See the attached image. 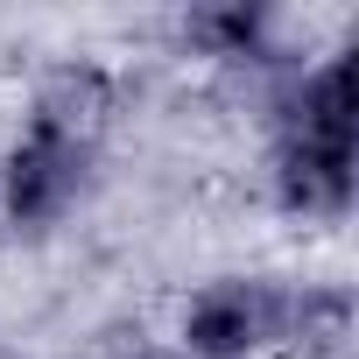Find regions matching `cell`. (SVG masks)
Wrapping results in <instances>:
<instances>
[{
    "label": "cell",
    "instance_id": "6da1fadb",
    "mask_svg": "<svg viewBox=\"0 0 359 359\" xmlns=\"http://www.w3.org/2000/svg\"><path fill=\"white\" fill-rule=\"evenodd\" d=\"M268 191L289 219H345L352 212V50L289 71L275 99Z\"/></svg>",
    "mask_w": 359,
    "mask_h": 359
},
{
    "label": "cell",
    "instance_id": "7a4b0ae2",
    "mask_svg": "<svg viewBox=\"0 0 359 359\" xmlns=\"http://www.w3.org/2000/svg\"><path fill=\"white\" fill-rule=\"evenodd\" d=\"M92 162H99V148H85L64 127L22 113L15 141L0 148V219H8L15 233L64 226L78 212V198L92 191Z\"/></svg>",
    "mask_w": 359,
    "mask_h": 359
},
{
    "label": "cell",
    "instance_id": "3957f363",
    "mask_svg": "<svg viewBox=\"0 0 359 359\" xmlns=\"http://www.w3.org/2000/svg\"><path fill=\"white\" fill-rule=\"evenodd\" d=\"M289 289L268 275H212L191 289L184 317H176V352L184 359H254L282 345Z\"/></svg>",
    "mask_w": 359,
    "mask_h": 359
},
{
    "label": "cell",
    "instance_id": "277c9868",
    "mask_svg": "<svg viewBox=\"0 0 359 359\" xmlns=\"http://www.w3.org/2000/svg\"><path fill=\"white\" fill-rule=\"evenodd\" d=\"M113 113H120V78L106 64H92V57L50 64L36 78V92H29V120H50V127H64L85 148H99L113 134Z\"/></svg>",
    "mask_w": 359,
    "mask_h": 359
},
{
    "label": "cell",
    "instance_id": "5b68a950",
    "mask_svg": "<svg viewBox=\"0 0 359 359\" xmlns=\"http://www.w3.org/2000/svg\"><path fill=\"white\" fill-rule=\"evenodd\" d=\"M191 57L226 64V71H254L275 64V8L268 0H198V8L176 22Z\"/></svg>",
    "mask_w": 359,
    "mask_h": 359
},
{
    "label": "cell",
    "instance_id": "8992f818",
    "mask_svg": "<svg viewBox=\"0 0 359 359\" xmlns=\"http://www.w3.org/2000/svg\"><path fill=\"white\" fill-rule=\"evenodd\" d=\"M282 352L345 359V352H352V289H345V282H303V289H289Z\"/></svg>",
    "mask_w": 359,
    "mask_h": 359
},
{
    "label": "cell",
    "instance_id": "52a82bcc",
    "mask_svg": "<svg viewBox=\"0 0 359 359\" xmlns=\"http://www.w3.org/2000/svg\"><path fill=\"white\" fill-rule=\"evenodd\" d=\"M120 359H184V352H176V345H127Z\"/></svg>",
    "mask_w": 359,
    "mask_h": 359
}]
</instances>
